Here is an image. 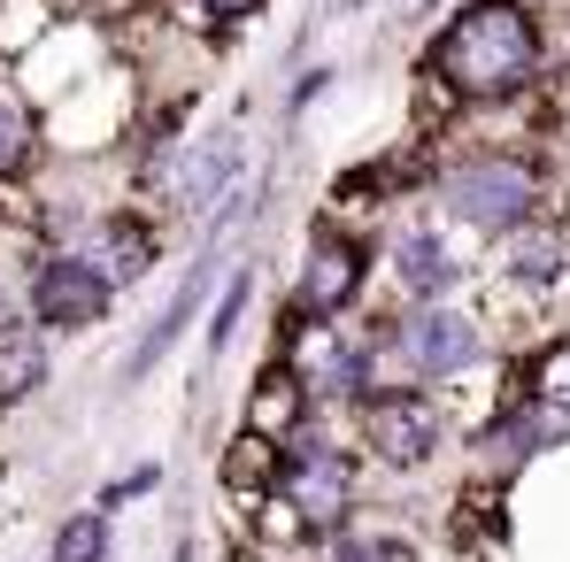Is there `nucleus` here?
<instances>
[{
	"instance_id": "nucleus-1",
	"label": "nucleus",
	"mask_w": 570,
	"mask_h": 562,
	"mask_svg": "<svg viewBox=\"0 0 570 562\" xmlns=\"http://www.w3.org/2000/svg\"><path fill=\"white\" fill-rule=\"evenodd\" d=\"M548 78V23L532 0H471L432 31L424 86L455 108H501Z\"/></svg>"
},
{
	"instance_id": "nucleus-2",
	"label": "nucleus",
	"mask_w": 570,
	"mask_h": 562,
	"mask_svg": "<svg viewBox=\"0 0 570 562\" xmlns=\"http://www.w3.org/2000/svg\"><path fill=\"white\" fill-rule=\"evenodd\" d=\"M371 355H379V377H393V385L448 393L471 371H485L493 332H485V316L455 308V300H393L371 324Z\"/></svg>"
},
{
	"instance_id": "nucleus-3",
	"label": "nucleus",
	"mask_w": 570,
	"mask_h": 562,
	"mask_svg": "<svg viewBox=\"0 0 570 562\" xmlns=\"http://www.w3.org/2000/svg\"><path fill=\"white\" fill-rule=\"evenodd\" d=\"M355 493H363V463H355V447H347L324 416H308L301 432H285V440H278L271 501H278V516L308 540V548L355 516Z\"/></svg>"
},
{
	"instance_id": "nucleus-4",
	"label": "nucleus",
	"mask_w": 570,
	"mask_h": 562,
	"mask_svg": "<svg viewBox=\"0 0 570 562\" xmlns=\"http://www.w3.org/2000/svg\"><path fill=\"white\" fill-rule=\"evenodd\" d=\"M432 200H440V216H448L455 231L501 239V231H517L524 216H540L548 178H540V162H532L524 147H471V155H455V162L432 170Z\"/></svg>"
},
{
	"instance_id": "nucleus-5",
	"label": "nucleus",
	"mask_w": 570,
	"mask_h": 562,
	"mask_svg": "<svg viewBox=\"0 0 570 562\" xmlns=\"http://www.w3.org/2000/svg\"><path fill=\"white\" fill-rule=\"evenodd\" d=\"M355 455H371L379 470L393 477H416V470L432 463L440 447H448V408H440V393H424V385H371L355 408Z\"/></svg>"
},
{
	"instance_id": "nucleus-6",
	"label": "nucleus",
	"mask_w": 570,
	"mask_h": 562,
	"mask_svg": "<svg viewBox=\"0 0 570 562\" xmlns=\"http://www.w3.org/2000/svg\"><path fill=\"white\" fill-rule=\"evenodd\" d=\"M570 293V224L563 216H524L517 231L493 239V300L501 308H548Z\"/></svg>"
},
{
	"instance_id": "nucleus-7",
	"label": "nucleus",
	"mask_w": 570,
	"mask_h": 562,
	"mask_svg": "<svg viewBox=\"0 0 570 562\" xmlns=\"http://www.w3.org/2000/svg\"><path fill=\"white\" fill-rule=\"evenodd\" d=\"M16 293H23V316L39 332H94L100 316L116 308V285L100 278L78 247H39Z\"/></svg>"
},
{
	"instance_id": "nucleus-8",
	"label": "nucleus",
	"mask_w": 570,
	"mask_h": 562,
	"mask_svg": "<svg viewBox=\"0 0 570 562\" xmlns=\"http://www.w3.org/2000/svg\"><path fill=\"white\" fill-rule=\"evenodd\" d=\"M385 278L393 300H455L471 285V247L448 216H409L385 239Z\"/></svg>"
},
{
	"instance_id": "nucleus-9",
	"label": "nucleus",
	"mask_w": 570,
	"mask_h": 562,
	"mask_svg": "<svg viewBox=\"0 0 570 562\" xmlns=\"http://www.w3.org/2000/svg\"><path fill=\"white\" fill-rule=\"evenodd\" d=\"M363 285H371V247L355 231H340V224H316L308 247H301V270H293L285 308L308 316V324H340L363 300Z\"/></svg>"
},
{
	"instance_id": "nucleus-10",
	"label": "nucleus",
	"mask_w": 570,
	"mask_h": 562,
	"mask_svg": "<svg viewBox=\"0 0 570 562\" xmlns=\"http://www.w3.org/2000/svg\"><path fill=\"white\" fill-rule=\"evenodd\" d=\"M70 247H78L116 293H131V285L155 270V255H163V224H155L147 208H108V216H86V224L70 231Z\"/></svg>"
},
{
	"instance_id": "nucleus-11",
	"label": "nucleus",
	"mask_w": 570,
	"mask_h": 562,
	"mask_svg": "<svg viewBox=\"0 0 570 562\" xmlns=\"http://www.w3.org/2000/svg\"><path fill=\"white\" fill-rule=\"evenodd\" d=\"M563 440H570V424L556 408H540V401H524V393H501L493 424L478 432V455L493 470H524V463H540L548 447H563Z\"/></svg>"
},
{
	"instance_id": "nucleus-12",
	"label": "nucleus",
	"mask_w": 570,
	"mask_h": 562,
	"mask_svg": "<svg viewBox=\"0 0 570 562\" xmlns=\"http://www.w3.org/2000/svg\"><path fill=\"white\" fill-rule=\"evenodd\" d=\"M216 285V239H200V255H193V270L178 285H170V300H163V316L139 332V347H131V363H124V377H147L170 347H178V332L193 324V308H200V293Z\"/></svg>"
},
{
	"instance_id": "nucleus-13",
	"label": "nucleus",
	"mask_w": 570,
	"mask_h": 562,
	"mask_svg": "<svg viewBox=\"0 0 570 562\" xmlns=\"http://www.w3.org/2000/svg\"><path fill=\"white\" fill-rule=\"evenodd\" d=\"M47 377H55V332H39L31 316H8L0 324V416L39 401Z\"/></svg>"
},
{
	"instance_id": "nucleus-14",
	"label": "nucleus",
	"mask_w": 570,
	"mask_h": 562,
	"mask_svg": "<svg viewBox=\"0 0 570 562\" xmlns=\"http://www.w3.org/2000/svg\"><path fill=\"white\" fill-rule=\"evenodd\" d=\"M271 477H278V440L255 432V424H239V432L224 440V455H216V485H224L239 509H255V501H271Z\"/></svg>"
},
{
	"instance_id": "nucleus-15",
	"label": "nucleus",
	"mask_w": 570,
	"mask_h": 562,
	"mask_svg": "<svg viewBox=\"0 0 570 562\" xmlns=\"http://www.w3.org/2000/svg\"><path fill=\"white\" fill-rule=\"evenodd\" d=\"M308 416H316V408H308V385H301V377H293L278 355H271V363L255 371V401H247V424H255V432H271V440H285V432H301Z\"/></svg>"
},
{
	"instance_id": "nucleus-16",
	"label": "nucleus",
	"mask_w": 570,
	"mask_h": 562,
	"mask_svg": "<svg viewBox=\"0 0 570 562\" xmlns=\"http://www.w3.org/2000/svg\"><path fill=\"white\" fill-rule=\"evenodd\" d=\"M509 393H524V401L556 408V416L570 424V332L540 339L532 355H517V371H509Z\"/></svg>"
},
{
	"instance_id": "nucleus-17",
	"label": "nucleus",
	"mask_w": 570,
	"mask_h": 562,
	"mask_svg": "<svg viewBox=\"0 0 570 562\" xmlns=\"http://www.w3.org/2000/svg\"><path fill=\"white\" fill-rule=\"evenodd\" d=\"M316 562H424V548H416L409 532H393V524H363V516H347L340 532L316 540Z\"/></svg>"
},
{
	"instance_id": "nucleus-18",
	"label": "nucleus",
	"mask_w": 570,
	"mask_h": 562,
	"mask_svg": "<svg viewBox=\"0 0 570 562\" xmlns=\"http://www.w3.org/2000/svg\"><path fill=\"white\" fill-rule=\"evenodd\" d=\"M509 540V485H463L455 493V548H501Z\"/></svg>"
},
{
	"instance_id": "nucleus-19",
	"label": "nucleus",
	"mask_w": 570,
	"mask_h": 562,
	"mask_svg": "<svg viewBox=\"0 0 570 562\" xmlns=\"http://www.w3.org/2000/svg\"><path fill=\"white\" fill-rule=\"evenodd\" d=\"M116 555V516L108 509H70L62 524H55V548H47V562H108Z\"/></svg>"
},
{
	"instance_id": "nucleus-20",
	"label": "nucleus",
	"mask_w": 570,
	"mask_h": 562,
	"mask_svg": "<svg viewBox=\"0 0 570 562\" xmlns=\"http://www.w3.org/2000/svg\"><path fill=\"white\" fill-rule=\"evenodd\" d=\"M23 162H31V116L16 93H0V186L23 178Z\"/></svg>"
},
{
	"instance_id": "nucleus-21",
	"label": "nucleus",
	"mask_w": 570,
	"mask_h": 562,
	"mask_svg": "<svg viewBox=\"0 0 570 562\" xmlns=\"http://www.w3.org/2000/svg\"><path fill=\"white\" fill-rule=\"evenodd\" d=\"M247 293H255L247 270H232V278H224V300H216V316H208V332H200V339H208V363L232 347V332H239V316H247Z\"/></svg>"
},
{
	"instance_id": "nucleus-22",
	"label": "nucleus",
	"mask_w": 570,
	"mask_h": 562,
	"mask_svg": "<svg viewBox=\"0 0 570 562\" xmlns=\"http://www.w3.org/2000/svg\"><path fill=\"white\" fill-rule=\"evenodd\" d=\"M186 8H193V23H200V31H224V23H247L263 0H186Z\"/></svg>"
},
{
	"instance_id": "nucleus-23",
	"label": "nucleus",
	"mask_w": 570,
	"mask_h": 562,
	"mask_svg": "<svg viewBox=\"0 0 570 562\" xmlns=\"http://www.w3.org/2000/svg\"><path fill=\"white\" fill-rule=\"evenodd\" d=\"M324 86H332V70H308V78H301V86L285 93V116H301V108H316V93H324Z\"/></svg>"
},
{
	"instance_id": "nucleus-24",
	"label": "nucleus",
	"mask_w": 570,
	"mask_h": 562,
	"mask_svg": "<svg viewBox=\"0 0 570 562\" xmlns=\"http://www.w3.org/2000/svg\"><path fill=\"white\" fill-rule=\"evenodd\" d=\"M8 316H23V293H16V278H0V324Z\"/></svg>"
},
{
	"instance_id": "nucleus-25",
	"label": "nucleus",
	"mask_w": 570,
	"mask_h": 562,
	"mask_svg": "<svg viewBox=\"0 0 570 562\" xmlns=\"http://www.w3.org/2000/svg\"><path fill=\"white\" fill-rule=\"evenodd\" d=\"M409 8H432V0H409Z\"/></svg>"
}]
</instances>
